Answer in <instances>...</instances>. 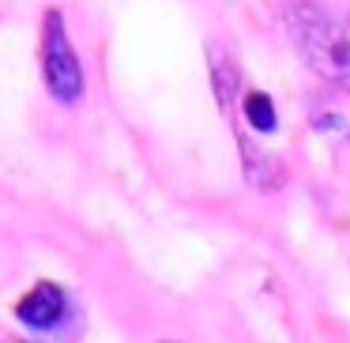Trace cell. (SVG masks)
<instances>
[{
	"label": "cell",
	"mask_w": 350,
	"mask_h": 343,
	"mask_svg": "<svg viewBox=\"0 0 350 343\" xmlns=\"http://www.w3.org/2000/svg\"><path fill=\"white\" fill-rule=\"evenodd\" d=\"M286 27L305 64L320 79L350 91V16L332 12L320 0H290Z\"/></svg>",
	"instance_id": "obj_1"
},
{
	"label": "cell",
	"mask_w": 350,
	"mask_h": 343,
	"mask_svg": "<svg viewBox=\"0 0 350 343\" xmlns=\"http://www.w3.org/2000/svg\"><path fill=\"white\" fill-rule=\"evenodd\" d=\"M42 76H46L49 94L61 106H76L83 99V64L68 42L61 8H46V16H42Z\"/></svg>",
	"instance_id": "obj_2"
},
{
	"label": "cell",
	"mask_w": 350,
	"mask_h": 343,
	"mask_svg": "<svg viewBox=\"0 0 350 343\" xmlns=\"http://www.w3.org/2000/svg\"><path fill=\"white\" fill-rule=\"evenodd\" d=\"M64 309H68L64 290L57 287V283H38V287H31V294L19 298L16 317L31 328H53L57 320L64 317Z\"/></svg>",
	"instance_id": "obj_3"
},
{
	"label": "cell",
	"mask_w": 350,
	"mask_h": 343,
	"mask_svg": "<svg viewBox=\"0 0 350 343\" xmlns=\"http://www.w3.org/2000/svg\"><path fill=\"white\" fill-rule=\"evenodd\" d=\"M241 110H245V121H249L256 132H264V136L279 129V114H275L271 94H264V91H249V94H245V102H241Z\"/></svg>",
	"instance_id": "obj_4"
},
{
	"label": "cell",
	"mask_w": 350,
	"mask_h": 343,
	"mask_svg": "<svg viewBox=\"0 0 350 343\" xmlns=\"http://www.w3.org/2000/svg\"><path fill=\"white\" fill-rule=\"evenodd\" d=\"M339 125H342V121H339L335 114H332V117H317V129H339Z\"/></svg>",
	"instance_id": "obj_5"
}]
</instances>
